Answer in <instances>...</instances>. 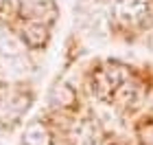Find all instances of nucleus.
I'll return each instance as SVG.
<instances>
[{
    "label": "nucleus",
    "instance_id": "obj_6",
    "mask_svg": "<svg viewBox=\"0 0 153 145\" xmlns=\"http://www.w3.org/2000/svg\"><path fill=\"white\" fill-rule=\"evenodd\" d=\"M26 57V46L20 38L11 33H0V59L9 66H16Z\"/></svg>",
    "mask_w": 153,
    "mask_h": 145
},
{
    "label": "nucleus",
    "instance_id": "obj_9",
    "mask_svg": "<svg viewBox=\"0 0 153 145\" xmlns=\"http://www.w3.org/2000/svg\"><path fill=\"white\" fill-rule=\"evenodd\" d=\"M51 101H53V106H59V108H70L76 103V92L72 90L70 86H66V84H59V86H55V90L51 95Z\"/></svg>",
    "mask_w": 153,
    "mask_h": 145
},
{
    "label": "nucleus",
    "instance_id": "obj_1",
    "mask_svg": "<svg viewBox=\"0 0 153 145\" xmlns=\"http://www.w3.org/2000/svg\"><path fill=\"white\" fill-rule=\"evenodd\" d=\"M131 77L129 71L125 68L123 64H105L101 68H96L92 73V77H90V88H92L94 97L103 103H114V97L116 92L120 90V86L125 84Z\"/></svg>",
    "mask_w": 153,
    "mask_h": 145
},
{
    "label": "nucleus",
    "instance_id": "obj_3",
    "mask_svg": "<svg viewBox=\"0 0 153 145\" xmlns=\"http://www.w3.org/2000/svg\"><path fill=\"white\" fill-rule=\"evenodd\" d=\"M16 11L22 22H42L48 26L59 16V7L55 0H18Z\"/></svg>",
    "mask_w": 153,
    "mask_h": 145
},
{
    "label": "nucleus",
    "instance_id": "obj_8",
    "mask_svg": "<svg viewBox=\"0 0 153 145\" xmlns=\"http://www.w3.org/2000/svg\"><path fill=\"white\" fill-rule=\"evenodd\" d=\"M140 97H142L140 84H136V81L129 77V79L120 86V90L116 92L114 103H118V106H136V103L140 101Z\"/></svg>",
    "mask_w": 153,
    "mask_h": 145
},
{
    "label": "nucleus",
    "instance_id": "obj_11",
    "mask_svg": "<svg viewBox=\"0 0 153 145\" xmlns=\"http://www.w3.org/2000/svg\"><path fill=\"white\" fill-rule=\"evenodd\" d=\"M88 145H99V143H88Z\"/></svg>",
    "mask_w": 153,
    "mask_h": 145
},
{
    "label": "nucleus",
    "instance_id": "obj_2",
    "mask_svg": "<svg viewBox=\"0 0 153 145\" xmlns=\"http://www.w3.org/2000/svg\"><path fill=\"white\" fill-rule=\"evenodd\" d=\"M29 108H31V92L18 90V88L2 90L0 92V125L4 128L18 125Z\"/></svg>",
    "mask_w": 153,
    "mask_h": 145
},
{
    "label": "nucleus",
    "instance_id": "obj_4",
    "mask_svg": "<svg viewBox=\"0 0 153 145\" xmlns=\"http://www.w3.org/2000/svg\"><path fill=\"white\" fill-rule=\"evenodd\" d=\"M153 13L151 0H118L114 5V18L123 26H142Z\"/></svg>",
    "mask_w": 153,
    "mask_h": 145
},
{
    "label": "nucleus",
    "instance_id": "obj_5",
    "mask_svg": "<svg viewBox=\"0 0 153 145\" xmlns=\"http://www.w3.org/2000/svg\"><path fill=\"white\" fill-rule=\"evenodd\" d=\"M20 40L24 42L26 48H44L51 40V26L42 22H22Z\"/></svg>",
    "mask_w": 153,
    "mask_h": 145
},
{
    "label": "nucleus",
    "instance_id": "obj_7",
    "mask_svg": "<svg viewBox=\"0 0 153 145\" xmlns=\"http://www.w3.org/2000/svg\"><path fill=\"white\" fill-rule=\"evenodd\" d=\"M22 143L24 145H53V136L42 121H33L24 128Z\"/></svg>",
    "mask_w": 153,
    "mask_h": 145
},
{
    "label": "nucleus",
    "instance_id": "obj_10",
    "mask_svg": "<svg viewBox=\"0 0 153 145\" xmlns=\"http://www.w3.org/2000/svg\"><path fill=\"white\" fill-rule=\"evenodd\" d=\"M138 139H140V145H153V121L142 123L138 128Z\"/></svg>",
    "mask_w": 153,
    "mask_h": 145
}]
</instances>
